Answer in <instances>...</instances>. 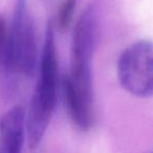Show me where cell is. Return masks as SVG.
<instances>
[{
	"mask_svg": "<svg viewBox=\"0 0 153 153\" xmlns=\"http://www.w3.org/2000/svg\"><path fill=\"white\" fill-rule=\"evenodd\" d=\"M39 79L26 115V133L29 148L33 149L43 139L56 104L59 64L54 28L47 23L44 43L39 61Z\"/></svg>",
	"mask_w": 153,
	"mask_h": 153,
	"instance_id": "6da1fadb",
	"label": "cell"
},
{
	"mask_svg": "<svg viewBox=\"0 0 153 153\" xmlns=\"http://www.w3.org/2000/svg\"><path fill=\"white\" fill-rule=\"evenodd\" d=\"M34 21L27 0H17L10 27V55L6 69L32 75L39 62Z\"/></svg>",
	"mask_w": 153,
	"mask_h": 153,
	"instance_id": "7a4b0ae2",
	"label": "cell"
},
{
	"mask_svg": "<svg viewBox=\"0 0 153 153\" xmlns=\"http://www.w3.org/2000/svg\"><path fill=\"white\" fill-rule=\"evenodd\" d=\"M118 79L125 91L140 98L153 96V42L139 41L121 53Z\"/></svg>",
	"mask_w": 153,
	"mask_h": 153,
	"instance_id": "3957f363",
	"label": "cell"
},
{
	"mask_svg": "<svg viewBox=\"0 0 153 153\" xmlns=\"http://www.w3.org/2000/svg\"><path fill=\"white\" fill-rule=\"evenodd\" d=\"M67 105L73 122L81 130H89L95 123L92 62H71L70 73L64 79Z\"/></svg>",
	"mask_w": 153,
	"mask_h": 153,
	"instance_id": "277c9868",
	"label": "cell"
},
{
	"mask_svg": "<svg viewBox=\"0 0 153 153\" xmlns=\"http://www.w3.org/2000/svg\"><path fill=\"white\" fill-rule=\"evenodd\" d=\"M98 17L94 6L88 7L73 30L71 61L92 62L98 38Z\"/></svg>",
	"mask_w": 153,
	"mask_h": 153,
	"instance_id": "5b68a950",
	"label": "cell"
},
{
	"mask_svg": "<svg viewBox=\"0 0 153 153\" xmlns=\"http://www.w3.org/2000/svg\"><path fill=\"white\" fill-rule=\"evenodd\" d=\"M25 114L14 106L0 119V153H21L25 131Z\"/></svg>",
	"mask_w": 153,
	"mask_h": 153,
	"instance_id": "8992f818",
	"label": "cell"
},
{
	"mask_svg": "<svg viewBox=\"0 0 153 153\" xmlns=\"http://www.w3.org/2000/svg\"><path fill=\"white\" fill-rule=\"evenodd\" d=\"M76 0H62L57 13V27L66 31L71 26L76 8Z\"/></svg>",
	"mask_w": 153,
	"mask_h": 153,
	"instance_id": "52a82bcc",
	"label": "cell"
},
{
	"mask_svg": "<svg viewBox=\"0 0 153 153\" xmlns=\"http://www.w3.org/2000/svg\"><path fill=\"white\" fill-rule=\"evenodd\" d=\"M10 55V28L0 15V66L6 68Z\"/></svg>",
	"mask_w": 153,
	"mask_h": 153,
	"instance_id": "ba28073f",
	"label": "cell"
}]
</instances>
